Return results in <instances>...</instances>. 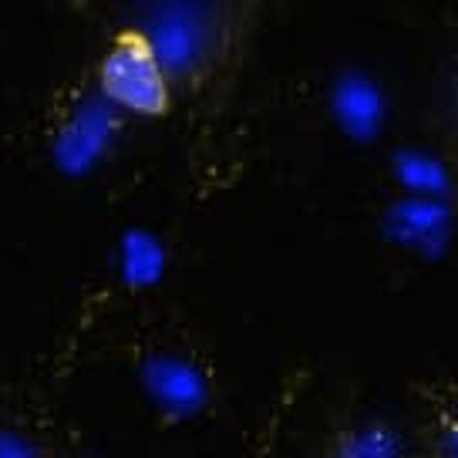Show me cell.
Listing matches in <instances>:
<instances>
[{"label": "cell", "mask_w": 458, "mask_h": 458, "mask_svg": "<svg viewBox=\"0 0 458 458\" xmlns=\"http://www.w3.org/2000/svg\"><path fill=\"white\" fill-rule=\"evenodd\" d=\"M172 85L152 41L139 28L122 30L98 61V91L122 114L165 118L172 112Z\"/></svg>", "instance_id": "obj_1"}, {"label": "cell", "mask_w": 458, "mask_h": 458, "mask_svg": "<svg viewBox=\"0 0 458 458\" xmlns=\"http://www.w3.org/2000/svg\"><path fill=\"white\" fill-rule=\"evenodd\" d=\"M172 81H192L213 51L216 24L206 0H148L142 24Z\"/></svg>", "instance_id": "obj_2"}, {"label": "cell", "mask_w": 458, "mask_h": 458, "mask_svg": "<svg viewBox=\"0 0 458 458\" xmlns=\"http://www.w3.org/2000/svg\"><path fill=\"white\" fill-rule=\"evenodd\" d=\"M122 131V112L101 91L81 95L64 118L57 122L51 156H55L57 172L81 179L95 172L114 148V139Z\"/></svg>", "instance_id": "obj_3"}, {"label": "cell", "mask_w": 458, "mask_h": 458, "mask_svg": "<svg viewBox=\"0 0 458 458\" xmlns=\"http://www.w3.org/2000/svg\"><path fill=\"white\" fill-rule=\"evenodd\" d=\"M142 387L162 415L192 418L209 401V385L196 364L175 354H156L142 364Z\"/></svg>", "instance_id": "obj_4"}, {"label": "cell", "mask_w": 458, "mask_h": 458, "mask_svg": "<svg viewBox=\"0 0 458 458\" xmlns=\"http://www.w3.org/2000/svg\"><path fill=\"white\" fill-rule=\"evenodd\" d=\"M334 114L341 122V129L351 139H374L381 129V118H385V105L377 88L360 78V74H344L341 81L334 85Z\"/></svg>", "instance_id": "obj_5"}, {"label": "cell", "mask_w": 458, "mask_h": 458, "mask_svg": "<svg viewBox=\"0 0 458 458\" xmlns=\"http://www.w3.org/2000/svg\"><path fill=\"white\" fill-rule=\"evenodd\" d=\"M445 213L442 199H431V196H418V199H404L391 213V229L401 243H418L428 246L435 236L445 233Z\"/></svg>", "instance_id": "obj_6"}, {"label": "cell", "mask_w": 458, "mask_h": 458, "mask_svg": "<svg viewBox=\"0 0 458 458\" xmlns=\"http://www.w3.org/2000/svg\"><path fill=\"white\" fill-rule=\"evenodd\" d=\"M162 267H165V253L158 246L156 236H148L142 229H131L129 236L118 246V270H122V280L135 290L142 286H152L162 276Z\"/></svg>", "instance_id": "obj_7"}, {"label": "cell", "mask_w": 458, "mask_h": 458, "mask_svg": "<svg viewBox=\"0 0 458 458\" xmlns=\"http://www.w3.org/2000/svg\"><path fill=\"white\" fill-rule=\"evenodd\" d=\"M394 172L401 175L404 186H411L418 196H431L438 199L445 189H448V172L428 156H401L394 158Z\"/></svg>", "instance_id": "obj_8"}, {"label": "cell", "mask_w": 458, "mask_h": 458, "mask_svg": "<svg viewBox=\"0 0 458 458\" xmlns=\"http://www.w3.org/2000/svg\"><path fill=\"white\" fill-rule=\"evenodd\" d=\"M398 448L394 435H387L385 428H364L347 435V455H391Z\"/></svg>", "instance_id": "obj_9"}, {"label": "cell", "mask_w": 458, "mask_h": 458, "mask_svg": "<svg viewBox=\"0 0 458 458\" xmlns=\"http://www.w3.org/2000/svg\"><path fill=\"white\" fill-rule=\"evenodd\" d=\"M24 455H38V448L28 435L14 425H0V458H24Z\"/></svg>", "instance_id": "obj_10"}]
</instances>
